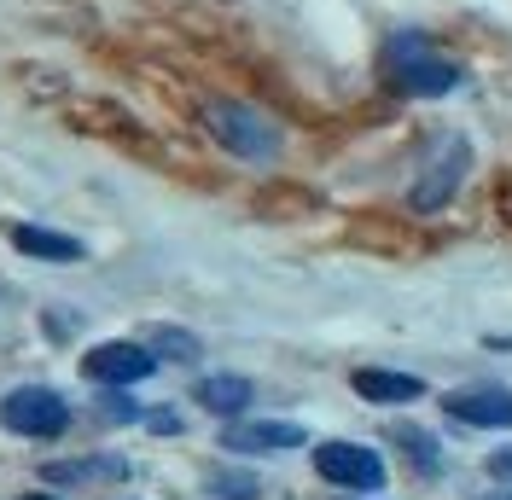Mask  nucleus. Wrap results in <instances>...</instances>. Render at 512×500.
Returning <instances> with one entry per match:
<instances>
[{"instance_id": "obj_8", "label": "nucleus", "mask_w": 512, "mask_h": 500, "mask_svg": "<svg viewBox=\"0 0 512 500\" xmlns=\"http://www.w3.org/2000/svg\"><path fill=\"white\" fill-rule=\"evenodd\" d=\"M222 448H239V454H280V448H303V425H286V419H256V425H227Z\"/></svg>"}, {"instance_id": "obj_3", "label": "nucleus", "mask_w": 512, "mask_h": 500, "mask_svg": "<svg viewBox=\"0 0 512 500\" xmlns=\"http://www.w3.org/2000/svg\"><path fill=\"white\" fill-rule=\"evenodd\" d=\"M0 419H6V431H18V437H59L64 425H70V407L53 396V390H12L6 402H0Z\"/></svg>"}, {"instance_id": "obj_9", "label": "nucleus", "mask_w": 512, "mask_h": 500, "mask_svg": "<svg viewBox=\"0 0 512 500\" xmlns=\"http://www.w3.org/2000/svg\"><path fill=\"white\" fill-rule=\"evenodd\" d=\"M350 384H355V396H367V402H419V390H425L414 373H384V367H361Z\"/></svg>"}, {"instance_id": "obj_4", "label": "nucleus", "mask_w": 512, "mask_h": 500, "mask_svg": "<svg viewBox=\"0 0 512 500\" xmlns=\"http://www.w3.org/2000/svg\"><path fill=\"white\" fill-rule=\"evenodd\" d=\"M315 471L326 483H344V489H379L384 483V460L373 448H361V442H320Z\"/></svg>"}, {"instance_id": "obj_13", "label": "nucleus", "mask_w": 512, "mask_h": 500, "mask_svg": "<svg viewBox=\"0 0 512 500\" xmlns=\"http://www.w3.org/2000/svg\"><path fill=\"white\" fill-rule=\"evenodd\" d=\"M489 471H495V477H512V454H495V460H489Z\"/></svg>"}, {"instance_id": "obj_2", "label": "nucleus", "mask_w": 512, "mask_h": 500, "mask_svg": "<svg viewBox=\"0 0 512 500\" xmlns=\"http://www.w3.org/2000/svg\"><path fill=\"white\" fill-rule=\"evenodd\" d=\"M204 123H210V134L222 140L227 152L251 157V163H262V157L280 152V134L262 123L251 105H239V99H210V105H204Z\"/></svg>"}, {"instance_id": "obj_7", "label": "nucleus", "mask_w": 512, "mask_h": 500, "mask_svg": "<svg viewBox=\"0 0 512 500\" xmlns=\"http://www.w3.org/2000/svg\"><path fill=\"white\" fill-rule=\"evenodd\" d=\"M443 407L460 425H483V431H507L512 425V390H454Z\"/></svg>"}, {"instance_id": "obj_1", "label": "nucleus", "mask_w": 512, "mask_h": 500, "mask_svg": "<svg viewBox=\"0 0 512 500\" xmlns=\"http://www.w3.org/2000/svg\"><path fill=\"white\" fill-rule=\"evenodd\" d=\"M384 70H390V82H396L402 94H419V99H443V94H454V82H460V70L425 47V35H390Z\"/></svg>"}, {"instance_id": "obj_12", "label": "nucleus", "mask_w": 512, "mask_h": 500, "mask_svg": "<svg viewBox=\"0 0 512 500\" xmlns=\"http://www.w3.org/2000/svg\"><path fill=\"white\" fill-rule=\"evenodd\" d=\"M152 344H158V349H169L175 361H192V355H198V344H192L187 332H152Z\"/></svg>"}, {"instance_id": "obj_5", "label": "nucleus", "mask_w": 512, "mask_h": 500, "mask_svg": "<svg viewBox=\"0 0 512 500\" xmlns=\"http://www.w3.org/2000/svg\"><path fill=\"white\" fill-rule=\"evenodd\" d=\"M152 367H158V355L140 344H99L82 361V373L94 384H140V378H152Z\"/></svg>"}, {"instance_id": "obj_15", "label": "nucleus", "mask_w": 512, "mask_h": 500, "mask_svg": "<svg viewBox=\"0 0 512 500\" xmlns=\"http://www.w3.org/2000/svg\"><path fill=\"white\" fill-rule=\"evenodd\" d=\"M495 500H512V495H495Z\"/></svg>"}, {"instance_id": "obj_10", "label": "nucleus", "mask_w": 512, "mask_h": 500, "mask_svg": "<svg viewBox=\"0 0 512 500\" xmlns=\"http://www.w3.org/2000/svg\"><path fill=\"white\" fill-rule=\"evenodd\" d=\"M12 245L24 256H41V262H76L82 256V245L70 233H47V227H12Z\"/></svg>"}, {"instance_id": "obj_6", "label": "nucleus", "mask_w": 512, "mask_h": 500, "mask_svg": "<svg viewBox=\"0 0 512 500\" xmlns=\"http://www.w3.org/2000/svg\"><path fill=\"white\" fill-rule=\"evenodd\" d=\"M466 163H472V146H466V140H448L443 157L431 163V175L414 187V198H408V204H414V210H443L448 192L460 187V175H466Z\"/></svg>"}, {"instance_id": "obj_11", "label": "nucleus", "mask_w": 512, "mask_h": 500, "mask_svg": "<svg viewBox=\"0 0 512 500\" xmlns=\"http://www.w3.org/2000/svg\"><path fill=\"white\" fill-rule=\"evenodd\" d=\"M198 402L210 407V413H239V407L251 402V384H245V378H233V373L204 378V384H198Z\"/></svg>"}, {"instance_id": "obj_14", "label": "nucleus", "mask_w": 512, "mask_h": 500, "mask_svg": "<svg viewBox=\"0 0 512 500\" xmlns=\"http://www.w3.org/2000/svg\"><path fill=\"white\" fill-rule=\"evenodd\" d=\"M24 500H53V495H24Z\"/></svg>"}]
</instances>
